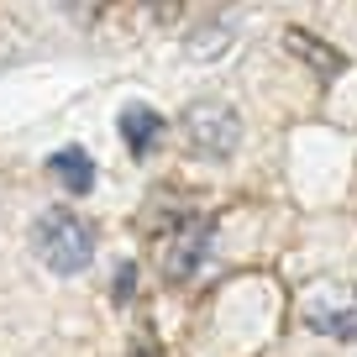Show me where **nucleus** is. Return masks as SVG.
Listing matches in <instances>:
<instances>
[{
	"instance_id": "5",
	"label": "nucleus",
	"mask_w": 357,
	"mask_h": 357,
	"mask_svg": "<svg viewBox=\"0 0 357 357\" xmlns=\"http://www.w3.org/2000/svg\"><path fill=\"white\" fill-rule=\"evenodd\" d=\"M158 137H163V116H158L153 105H126V111H121V142L132 147L137 158L153 153Z\"/></svg>"
},
{
	"instance_id": "1",
	"label": "nucleus",
	"mask_w": 357,
	"mask_h": 357,
	"mask_svg": "<svg viewBox=\"0 0 357 357\" xmlns=\"http://www.w3.org/2000/svg\"><path fill=\"white\" fill-rule=\"evenodd\" d=\"M32 252L43 257V268L74 279V273H84L95 263V231L74 211H47L32 221Z\"/></svg>"
},
{
	"instance_id": "3",
	"label": "nucleus",
	"mask_w": 357,
	"mask_h": 357,
	"mask_svg": "<svg viewBox=\"0 0 357 357\" xmlns=\"http://www.w3.org/2000/svg\"><path fill=\"white\" fill-rule=\"evenodd\" d=\"M211 242H215V226L211 221H184L174 236H168V252H163V273L174 284L195 279V268L211 257Z\"/></svg>"
},
{
	"instance_id": "2",
	"label": "nucleus",
	"mask_w": 357,
	"mask_h": 357,
	"mask_svg": "<svg viewBox=\"0 0 357 357\" xmlns=\"http://www.w3.org/2000/svg\"><path fill=\"white\" fill-rule=\"evenodd\" d=\"M178 126H184L190 153L205 158V163H226V158L242 147V116L226 100H195L190 111L178 116Z\"/></svg>"
},
{
	"instance_id": "8",
	"label": "nucleus",
	"mask_w": 357,
	"mask_h": 357,
	"mask_svg": "<svg viewBox=\"0 0 357 357\" xmlns=\"http://www.w3.org/2000/svg\"><path fill=\"white\" fill-rule=\"evenodd\" d=\"M310 326L326 336H342V342H357V305H347V310H310Z\"/></svg>"
},
{
	"instance_id": "6",
	"label": "nucleus",
	"mask_w": 357,
	"mask_h": 357,
	"mask_svg": "<svg viewBox=\"0 0 357 357\" xmlns=\"http://www.w3.org/2000/svg\"><path fill=\"white\" fill-rule=\"evenodd\" d=\"M47 174H53L68 195L95 190V163H89V153H79V147H58V153L47 158Z\"/></svg>"
},
{
	"instance_id": "7",
	"label": "nucleus",
	"mask_w": 357,
	"mask_h": 357,
	"mask_svg": "<svg viewBox=\"0 0 357 357\" xmlns=\"http://www.w3.org/2000/svg\"><path fill=\"white\" fill-rule=\"evenodd\" d=\"M226 43H231V26H226V22H200L190 32V43H184V53H190V58H221Z\"/></svg>"
},
{
	"instance_id": "4",
	"label": "nucleus",
	"mask_w": 357,
	"mask_h": 357,
	"mask_svg": "<svg viewBox=\"0 0 357 357\" xmlns=\"http://www.w3.org/2000/svg\"><path fill=\"white\" fill-rule=\"evenodd\" d=\"M284 47H289L294 58H300L305 68H310L321 84H331V79H342V68H347V53L342 47H331L326 37H315V32H305V26H289L284 32Z\"/></svg>"
}]
</instances>
